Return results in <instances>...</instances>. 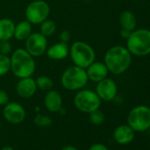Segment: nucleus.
Returning <instances> with one entry per match:
<instances>
[{
  "mask_svg": "<svg viewBox=\"0 0 150 150\" xmlns=\"http://www.w3.org/2000/svg\"><path fill=\"white\" fill-rule=\"evenodd\" d=\"M132 54L126 47L116 45L110 47L104 55L103 63L107 66L109 72L120 75L127 71L132 64Z\"/></svg>",
  "mask_w": 150,
  "mask_h": 150,
  "instance_id": "nucleus-1",
  "label": "nucleus"
},
{
  "mask_svg": "<svg viewBox=\"0 0 150 150\" xmlns=\"http://www.w3.org/2000/svg\"><path fill=\"white\" fill-rule=\"evenodd\" d=\"M35 57L25 49L19 48L12 52L10 57V71L15 77L19 79L32 77L35 71Z\"/></svg>",
  "mask_w": 150,
  "mask_h": 150,
  "instance_id": "nucleus-2",
  "label": "nucleus"
},
{
  "mask_svg": "<svg viewBox=\"0 0 150 150\" xmlns=\"http://www.w3.org/2000/svg\"><path fill=\"white\" fill-rule=\"evenodd\" d=\"M126 48L133 56L146 57L150 55V30L135 28L126 39Z\"/></svg>",
  "mask_w": 150,
  "mask_h": 150,
  "instance_id": "nucleus-3",
  "label": "nucleus"
},
{
  "mask_svg": "<svg viewBox=\"0 0 150 150\" xmlns=\"http://www.w3.org/2000/svg\"><path fill=\"white\" fill-rule=\"evenodd\" d=\"M88 81L86 69L74 64L63 71L60 79L62 87L68 91H79L84 88Z\"/></svg>",
  "mask_w": 150,
  "mask_h": 150,
  "instance_id": "nucleus-4",
  "label": "nucleus"
},
{
  "mask_svg": "<svg viewBox=\"0 0 150 150\" xmlns=\"http://www.w3.org/2000/svg\"><path fill=\"white\" fill-rule=\"evenodd\" d=\"M69 56L74 65L84 69L96 61V52L94 49L83 41H76L71 45Z\"/></svg>",
  "mask_w": 150,
  "mask_h": 150,
  "instance_id": "nucleus-5",
  "label": "nucleus"
},
{
  "mask_svg": "<svg viewBox=\"0 0 150 150\" xmlns=\"http://www.w3.org/2000/svg\"><path fill=\"white\" fill-rule=\"evenodd\" d=\"M73 103L79 111L89 114L90 112L100 109L102 100L99 98L96 91L82 88L75 95Z\"/></svg>",
  "mask_w": 150,
  "mask_h": 150,
  "instance_id": "nucleus-6",
  "label": "nucleus"
},
{
  "mask_svg": "<svg viewBox=\"0 0 150 150\" xmlns=\"http://www.w3.org/2000/svg\"><path fill=\"white\" fill-rule=\"evenodd\" d=\"M127 125L134 132H142L150 128V108L146 105H138L132 108L127 116Z\"/></svg>",
  "mask_w": 150,
  "mask_h": 150,
  "instance_id": "nucleus-7",
  "label": "nucleus"
},
{
  "mask_svg": "<svg viewBox=\"0 0 150 150\" xmlns=\"http://www.w3.org/2000/svg\"><path fill=\"white\" fill-rule=\"evenodd\" d=\"M50 13L49 4L43 0H35L28 4L25 10L26 20L32 25H40L48 19Z\"/></svg>",
  "mask_w": 150,
  "mask_h": 150,
  "instance_id": "nucleus-8",
  "label": "nucleus"
},
{
  "mask_svg": "<svg viewBox=\"0 0 150 150\" xmlns=\"http://www.w3.org/2000/svg\"><path fill=\"white\" fill-rule=\"evenodd\" d=\"M32 57H42L48 49L47 37L42 35L40 32L32 33L25 41L24 48Z\"/></svg>",
  "mask_w": 150,
  "mask_h": 150,
  "instance_id": "nucleus-9",
  "label": "nucleus"
},
{
  "mask_svg": "<svg viewBox=\"0 0 150 150\" xmlns=\"http://www.w3.org/2000/svg\"><path fill=\"white\" fill-rule=\"evenodd\" d=\"M3 116L8 123L19 125L25 120L26 110L21 103L16 102H9L4 106Z\"/></svg>",
  "mask_w": 150,
  "mask_h": 150,
  "instance_id": "nucleus-10",
  "label": "nucleus"
},
{
  "mask_svg": "<svg viewBox=\"0 0 150 150\" xmlns=\"http://www.w3.org/2000/svg\"><path fill=\"white\" fill-rule=\"evenodd\" d=\"M96 93L102 101L110 102L116 98L117 95V86L113 80L105 78L97 82Z\"/></svg>",
  "mask_w": 150,
  "mask_h": 150,
  "instance_id": "nucleus-11",
  "label": "nucleus"
},
{
  "mask_svg": "<svg viewBox=\"0 0 150 150\" xmlns=\"http://www.w3.org/2000/svg\"><path fill=\"white\" fill-rule=\"evenodd\" d=\"M86 72L88 81L97 83L107 78L109 70L103 62L94 61L88 67L86 68Z\"/></svg>",
  "mask_w": 150,
  "mask_h": 150,
  "instance_id": "nucleus-12",
  "label": "nucleus"
},
{
  "mask_svg": "<svg viewBox=\"0 0 150 150\" xmlns=\"http://www.w3.org/2000/svg\"><path fill=\"white\" fill-rule=\"evenodd\" d=\"M37 91V87L35 80L32 77H27L20 79L16 85V92L18 96L23 99L31 98L35 95Z\"/></svg>",
  "mask_w": 150,
  "mask_h": 150,
  "instance_id": "nucleus-13",
  "label": "nucleus"
},
{
  "mask_svg": "<svg viewBox=\"0 0 150 150\" xmlns=\"http://www.w3.org/2000/svg\"><path fill=\"white\" fill-rule=\"evenodd\" d=\"M45 108L51 113L59 112L63 106V98L59 92L56 90H49L44 96L43 99Z\"/></svg>",
  "mask_w": 150,
  "mask_h": 150,
  "instance_id": "nucleus-14",
  "label": "nucleus"
},
{
  "mask_svg": "<svg viewBox=\"0 0 150 150\" xmlns=\"http://www.w3.org/2000/svg\"><path fill=\"white\" fill-rule=\"evenodd\" d=\"M135 137L134 130L128 125H120L115 128L113 132L114 140L120 145H126L131 143Z\"/></svg>",
  "mask_w": 150,
  "mask_h": 150,
  "instance_id": "nucleus-15",
  "label": "nucleus"
},
{
  "mask_svg": "<svg viewBox=\"0 0 150 150\" xmlns=\"http://www.w3.org/2000/svg\"><path fill=\"white\" fill-rule=\"evenodd\" d=\"M69 50L70 47L68 46L67 42H58L52 44L46 50V55L49 58L52 60H63L69 56Z\"/></svg>",
  "mask_w": 150,
  "mask_h": 150,
  "instance_id": "nucleus-16",
  "label": "nucleus"
},
{
  "mask_svg": "<svg viewBox=\"0 0 150 150\" xmlns=\"http://www.w3.org/2000/svg\"><path fill=\"white\" fill-rule=\"evenodd\" d=\"M15 23L7 18L0 19V41H10L13 37Z\"/></svg>",
  "mask_w": 150,
  "mask_h": 150,
  "instance_id": "nucleus-17",
  "label": "nucleus"
},
{
  "mask_svg": "<svg viewBox=\"0 0 150 150\" xmlns=\"http://www.w3.org/2000/svg\"><path fill=\"white\" fill-rule=\"evenodd\" d=\"M32 34V24L27 20L21 21L15 25L13 37L18 41H26V39Z\"/></svg>",
  "mask_w": 150,
  "mask_h": 150,
  "instance_id": "nucleus-18",
  "label": "nucleus"
},
{
  "mask_svg": "<svg viewBox=\"0 0 150 150\" xmlns=\"http://www.w3.org/2000/svg\"><path fill=\"white\" fill-rule=\"evenodd\" d=\"M119 23L122 28L133 31L137 26V19L134 13L131 11H124L119 17Z\"/></svg>",
  "mask_w": 150,
  "mask_h": 150,
  "instance_id": "nucleus-19",
  "label": "nucleus"
},
{
  "mask_svg": "<svg viewBox=\"0 0 150 150\" xmlns=\"http://www.w3.org/2000/svg\"><path fill=\"white\" fill-rule=\"evenodd\" d=\"M57 30V24L52 20H45L40 24V33L45 37H50L55 34Z\"/></svg>",
  "mask_w": 150,
  "mask_h": 150,
  "instance_id": "nucleus-20",
  "label": "nucleus"
},
{
  "mask_svg": "<svg viewBox=\"0 0 150 150\" xmlns=\"http://www.w3.org/2000/svg\"><path fill=\"white\" fill-rule=\"evenodd\" d=\"M37 89H40L42 91H49L52 89L53 88V81L52 80L46 75H41V76L37 77L35 80Z\"/></svg>",
  "mask_w": 150,
  "mask_h": 150,
  "instance_id": "nucleus-21",
  "label": "nucleus"
},
{
  "mask_svg": "<svg viewBox=\"0 0 150 150\" xmlns=\"http://www.w3.org/2000/svg\"><path fill=\"white\" fill-rule=\"evenodd\" d=\"M105 120V115L104 113L100 110H96L89 113V121L91 124L95 125H102Z\"/></svg>",
  "mask_w": 150,
  "mask_h": 150,
  "instance_id": "nucleus-22",
  "label": "nucleus"
},
{
  "mask_svg": "<svg viewBox=\"0 0 150 150\" xmlns=\"http://www.w3.org/2000/svg\"><path fill=\"white\" fill-rule=\"evenodd\" d=\"M10 71V57L0 54V77Z\"/></svg>",
  "mask_w": 150,
  "mask_h": 150,
  "instance_id": "nucleus-23",
  "label": "nucleus"
},
{
  "mask_svg": "<svg viewBox=\"0 0 150 150\" xmlns=\"http://www.w3.org/2000/svg\"><path fill=\"white\" fill-rule=\"evenodd\" d=\"M13 52V46L9 41H0V54L9 56Z\"/></svg>",
  "mask_w": 150,
  "mask_h": 150,
  "instance_id": "nucleus-24",
  "label": "nucleus"
},
{
  "mask_svg": "<svg viewBox=\"0 0 150 150\" xmlns=\"http://www.w3.org/2000/svg\"><path fill=\"white\" fill-rule=\"evenodd\" d=\"M35 122L39 126H49L50 125H51V119L47 116L42 115H38L37 117H35Z\"/></svg>",
  "mask_w": 150,
  "mask_h": 150,
  "instance_id": "nucleus-25",
  "label": "nucleus"
},
{
  "mask_svg": "<svg viewBox=\"0 0 150 150\" xmlns=\"http://www.w3.org/2000/svg\"><path fill=\"white\" fill-rule=\"evenodd\" d=\"M9 103V96L6 91L0 89V106H5Z\"/></svg>",
  "mask_w": 150,
  "mask_h": 150,
  "instance_id": "nucleus-26",
  "label": "nucleus"
},
{
  "mask_svg": "<svg viewBox=\"0 0 150 150\" xmlns=\"http://www.w3.org/2000/svg\"><path fill=\"white\" fill-rule=\"evenodd\" d=\"M60 42H68L71 39V33L68 30H63L59 35Z\"/></svg>",
  "mask_w": 150,
  "mask_h": 150,
  "instance_id": "nucleus-27",
  "label": "nucleus"
},
{
  "mask_svg": "<svg viewBox=\"0 0 150 150\" xmlns=\"http://www.w3.org/2000/svg\"><path fill=\"white\" fill-rule=\"evenodd\" d=\"M88 150H109V148L103 143H96L90 146Z\"/></svg>",
  "mask_w": 150,
  "mask_h": 150,
  "instance_id": "nucleus-28",
  "label": "nucleus"
},
{
  "mask_svg": "<svg viewBox=\"0 0 150 150\" xmlns=\"http://www.w3.org/2000/svg\"><path fill=\"white\" fill-rule=\"evenodd\" d=\"M131 33H132V31H130V30H128V29H125V28H122L121 31H120V35H121L123 38L127 39V38L129 37V35H131Z\"/></svg>",
  "mask_w": 150,
  "mask_h": 150,
  "instance_id": "nucleus-29",
  "label": "nucleus"
},
{
  "mask_svg": "<svg viewBox=\"0 0 150 150\" xmlns=\"http://www.w3.org/2000/svg\"><path fill=\"white\" fill-rule=\"evenodd\" d=\"M61 150H78V149H77L76 147H75V146H73L67 145V146H63Z\"/></svg>",
  "mask_w": 150,
  "mask_h": 150,
  "instance_id": "nucleus-30",
  "label": "nucleus"
},
{
  "mask_svg": "<svg viewBox=\"0 0 150 150\" xmlns=\"http://www.w3.org/2000/svg\"><path fill=\"white\" fill-rule=\"evenodd\" d=\"M0 150H14V148L13 146H5Z\"/></svg>",
  "mask_w": 150,
  "mask_h": 150,
  "instance_id": "nucleus-31",
  "label": "nucleus"
},
{
  "mask_svg": "<svg viewBox=\"0 0 150 150\" xmlns=\"http://www.w3.org/2000/svg\"><path fill=\"white\" fill-rule=\"evenodd\" d=\"M0 129H1V121H0Z\"/></svg>",
  "mask_w": 150,
  "mask_h": 150,
  "instance_id": "nucleus-32",
  "label": "nucleus"
},
{
  "mask_svg": "<svg viewBox=\"0 0 150 150\" xmlns=\"http://www.w3.org/2000/svg\"><path fill=\"white\" fill-rule=\"evenodd\" d=\"M138 150H139V149H138Z\"/></svg>",
  "mask_w": 150,
  "mask_h": 150,
  "instance_id": "nucleus-33",
  "label": "nucleus"
},
{
  "mask_svg": "<svg viewBox=\"0 0 150 150\" xmlns=\"http://www.w3.org/2000/svg\"><path fill=\"white\" fill-rule=\"evenodd\" d=\"M149 129H150V128H149Z\"/></svg>",
  "mask_w": 150,
  "mask_h": 150,
  "instance_id": "nucleus-34",
  "label": "nucleus"
}]
</instances>
